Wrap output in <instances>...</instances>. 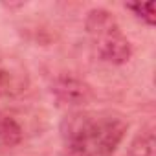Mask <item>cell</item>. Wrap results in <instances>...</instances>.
<instances>
[{
  "mask_svg": "<svg viewBox=\"0 0 156 156\" xmlns=\"http://www.w3.org/2000/svg\"><path fill=\"white\" fill-rule=\"evenodd\" d=\"M127 132V123L110 112H77L61 127L64 156H112Z\"/></svg>",
  "mask_w": 156,
  "mask_h": 156,
  "instance_id": "obj_1",
  "label": "cell"
},
{
  "mask_svg": "<svg viewBox=\"0 0 156 156\" xmlns=\"http://www.w3.org/2000/svg\"><path fill=\"white\" fill-rule=\"evenodd\" d=\"M129 9H132L140 19H143L147 24L156 22V4L154 2H138V4H127Z\"/></svg>",
  "mask_w": 156,
  "mask_h": 156,
  "instance_id": "obj_4",
  "label": "cell"
},
{
  "mask_svg": "<svg viewBox=\"0 0 156 156\" xmlns=\"http://www.w3.org/2000/svg\"><path fill=\"white\" fill-rule=\"evenodd\" d=\"M130 156H154V134L147 130L130 145Z\"/></svg>",
  "mask_w": 156,
  "mask_h": 156,
  "instance_id": "obj_3",
  "label": "cell"
},
{
  "mask_svg": "<svg viewBox=\"0 0 156 156\" xmlns=\"http://www.w3.org/2000/svg\"><path fill=\"white\" fill-rule=\"evenodd\" d=\"M87 31L101 61L121 64L130 57V42L123 35L118 20L105 9H92L87 17Z\"/></svg>",
  "mask_w": 156,
  "mask_h": 156,
  "instance_id": "obj_2",
  "label": "cell"
}]
</instances>
